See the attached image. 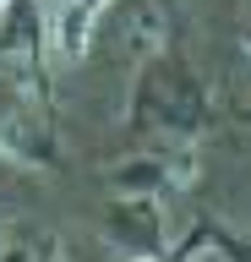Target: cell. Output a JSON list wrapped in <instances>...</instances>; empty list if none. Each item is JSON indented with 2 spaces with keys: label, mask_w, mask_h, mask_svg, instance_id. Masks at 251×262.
<instances>
[{
  "label": "cell",
  "mask_w": 251,
  "mask_h": 262,
  "mask_svg": "<svg viewBox=\"0 0 251 262\" xmlns=\"http://www.w3.org/2000/svg\"><path fill=\"white\" fill-rule=\"evenodd\" d=\"M208 126H213L208 88H202L197 66L180 49H164V55L136 66L131 104H126V131L148 137V142H197Z\"/></svg>",
  "instance_id": "1"
},
{
  "label": "cell",
  "mask_w": 251,
  "mask_h": 262,
  "mask_svg": "<svg viewBox=\"0 0 251 262\" xmlns=\"http://www.w3.org/2000/svg\"><path fill=\"white\" fill-rule=\"evenodd\" d=\"M0 159L17 164V169H33V175H55L60 169V147H55L50 110L17 104V110L0 115Z\"/></svg>",
  "instance_id": "3"
},
{
  "label": "cell",
  "mask_w": 251,
  "mask_h": 262,
  "mask_svg": "<svg viewBox=\"0 0 251 262\" xmlns=\"http://www.w3.org/2000/svg\"><path fill=\"white\" fill-rule=\"evenodd\" d=\"M240 49L251 55V16H246V28H240Z\"/></svg>",
  "instance_id": "8"
},
{
  "label": "cell",
  "mask_w": 251,
  "mask_h": 262,
  "mask_svg": "<svg viewBox=\"0 0 251 262\" xmlns=\"http://www.w3.org/2000/svg\"><path fill=\"white\" fill-rule=\"evenodd\" d=\"M50 22H44V0H11L0 16V77L50 110Z\"/></svg>",
  "instance_id": "2"
},
{
  "label": "cell",
  "mask_w": 251,
  "mask_h": 262,
  "mask_svg": "<svg viewBox=\"0 0 251 262\" xmlns=\"http://www.w3.org/2000/svg\"><path fill=\"white\" fill-rule=\"evenodd\" d=\"M0 257H6V241H0Z\"/></svg>",
  "instance_id": "12"
},
{
  "label": "cell",
  "mask_w": 251,
  "mask_h": 262,
  "mask_svg": "<svg viewBox=\"0 0 251 262\" xmlns=\"http://www.w3.org/2000/svg\"><path fill=\"white\" fill-rule=\"evenodd\" d=\"M104 235L109 246H120L126 257H164V208L158 196H109L104 208Z\"/></svg>",
  "instance_id": "4"
},
{
  "label": "cell",
  "mask_w": 251,
  "mask_h": 262,
  "mask_svg": "<svg viewBox=\"0 0 251 262\" xmlns=\"http://www.w3.org/2000/svg\"><path fill=\"white\" fill-rule=\"evenodd\" d=\"M6 6H11V0H0V16H6Z\"/></svg>",
  "instance_id": "11"
},
{
  "label": "cell",
  "mask_w": 251,
  "mask_h": 262,
  "mask_svg": "<svg viewBox=\"0 0 251 262\" xmlns=\"http://www.w3.org/2000/svg\"><path fill=\"white\" fill-rule=\"evenodd\" d=\"M109 6H115V0H66L60 16H55V55H60V60H82L87 44H93V28L104 22Z\"/></svg>",
  "instance_id": "6"
},
{
  "label": "cell",
  "mask_w": 251,
  "mask_h": 262,
  "mask_svg": "<svg viewBox=\"0 0 251 262\" xmlns=\"http://www.w3.org/2000/svg\"><path fill=\"white\" fill-rule=\"evenodd\" d=\"M136 262H169V257H136Z\"/></svg>",
  "instance_id": "10"
},
{
  "label": "cell",
  "mask_w": 251,
  "mask_h": 262,
  "mask_svg": "<svg viewBox=\"0 0 251 262\" xmlns=\"http://www.w3.org/2000/svg\"><path fill=\"white\" fill-rule=\"evenodd\" d=\"M104 180H109L115 196H164V191H175V175H169V164H164L158 147H142L131 159L104 164Z\"/></svg>",
  "instance_id": "5"
},
{
  "label": "cell",
  "mask_w": 251,
  "mask_h": 262,
  "mask_svg": "<svg viewBox=\"0 0 251 262\" xmlns=\"http://www.w3.org/2000/svg\"><path fill=\"white\" fill-rule=\"evenodd\" d=\"M240 126H251V98H246V104H240Z\"/></svg>",
  "instance_id": "9"
},
{
  "label": "cell",
  "mask_w": 251,
  "mask_h": 262,
  "mask_svg": "<svg viewBox=\"0 0 251 262\" xmlns=\"http://www.w3.org/2000/svg\"><path fill=\"white\" fill-rule=\"evenodd\" d=\"M0 262H60V241H55V235H44L38 246H17V251H6Z\"/></svg>",
  "instance_id": "7"
}]
</instances>
